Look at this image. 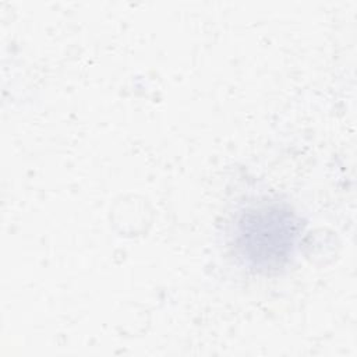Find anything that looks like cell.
Instances as JSON below:
<instances>
[{
    "label": "cell",
    "instance_id": "6da1fadb",
    "mask_svg": "<svg viewBox=\"0 0 357 357\" xmlns=\"http://www.w3.org/2000/svg\"><path fill=\"white\" fill-rule=\"evenodd\" d=\"M300 237L301 220L289 204L259 201L236 216L230 247L244 266L269 273L290 262Z\"/></svg>",
    "mask_w": 357,
    "mask_h": 357
}]
</instances>
